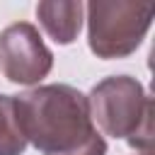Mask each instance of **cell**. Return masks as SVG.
<instances>
[{
	"label": "cell",
	"instance_id": "obj_1",
	"mask_svg": "<svg viewBox=\"0 0 155 155\" xmlns=\"http://www.w3.org/2000/svg\"><path fill=\"white\" fill-rule=\"evenodd\" d=\"M15 99L17 126L44 155H104L107 143L94 131L87 97L70 85H44Z\"/></svg>",
	"mask_w": 155,
	"mask_h": 155
},
{
	"label": "cell",
	"instance_id": "obj_2",
	"mask_svg": "<svg viewBox=\"0 0 155 155\" xmlns=\"http://www.w3.org/2000/svg\"><path fill=\"white\" fill-rule=\"evenodd\" d=\"M90 116L107 136L124 138L131 148L150 153L153 148V99L143 85L128 75H114L94 85L87 97Z\"/></svg>",
	"mask_w": 155,
	"mask_h": 155
},
{
	"label": "cell",
	"instance_id": "obj_3",
	"mask_svg": "<svg viewBox=\"0 0 155 155\" xmlns=\"http://www.w3.org/2000/svg\"><path fill=\"white\" fill-rule=\"evenodd\" d=\"M155 15L153 2L94 0L87 5L90 48L99 58H124L138 48Z\"/></svg>",
	"mask_w": 155,
	"mask_h": 155
},
{
	"label": "cell",
	"instance_id": "obj_4",
	"mask_svg": "<svg viewBox=\"0 0 155 155\" xmlns=\"http://www.w3.org/2000/svg\"><path fill=\"white\" fill-rule=\"evenodd\" d=\"M53 56L41 41L39 31L17 22L0 34V73L17 85H34L48 75Z\"/></svg>",
	"mask_w": 155,
	"mask_h": 155
},
{
	"label": "cell",
	"instance_id": "obj_5",
	"mask_svg": "<svg viewBox=\"0 0 155 155\" xmlns=\"http://www.w3.org/2000/svg\"><path fill=\"white\" fill-rule=\"evenodd\" d=\"M36 17L56 44H70L80 34L82 2H39Z\"/></svg>",
	"mask_w": 155,
	"mask_h": 155
},
{
	"label": "cell",
	"instance_id": "obj_6",
	"mask_svg": "<svg viewBox=\"0 0 155 155\" xmlns=\"http://www.w3.org/2000/svg\"><path fill=\"white\" fill-rule=\"evenodd\" d=\"M27 140L17 126L15 99L10 94H0V155H22Z\"/></svg>",
	"mask_w": 155,
	"mask_h": 155
},
{
	"label": "cell",
	"instance_id": "obj_7",
	"mask_svg": "<svg viewBox=\"0 0 155 155\" xmlns=\"http://www.w3.org/2000/svg\"><path fill=\"white\" fill-rule=\"evenodd\" d=\"M143 155H153V153H143Z\"/></svg>",
	"mask_w": 155,
	"mask_h": 155
}]
</instances>
